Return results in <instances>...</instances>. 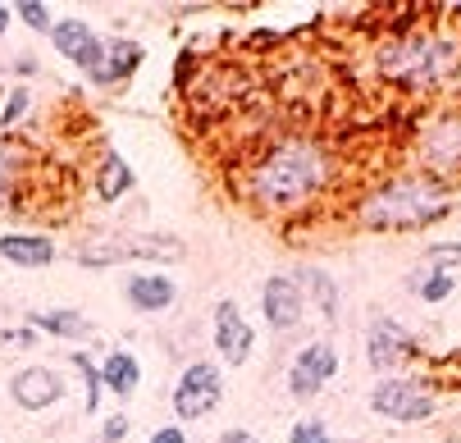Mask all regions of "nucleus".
<instances>
[{
	"label": "nucleus",
	"mask_w": 461,
	"mask_h": 443,
	"mask_svg": "<svg viewBox=\"0 0 461 443\" xmlns=\"http://www.w3.org/2000/svg\"><path fill=\"white\" fill-rule=\"evenodd\" d=\"M329 178V160L320 142H279L251 169V202L260 211H302Z\"/></svg>",
	"instance_id": "f257e3e1"
},
{
	"label": "nucleus",
	"mask_w": 461,
	"mask_h": 443,
	"mask_svg": "<svg viewBox=\"0 0 461 443\" xmlns=\"http://www.w3.org/2000/svg\"><path fill=\"white\" fill-rule=\"evenodd\" d=\"M447 206L452 202L443 197V187H434L429 178H398L361 206V220L370 229H425L429 220L447 215Z\"/></svg>",
	"instance_id": "f03ea898"
},
{
	"label": "nucleus",
	"mask_w": 461,
	"mask_h": 443,
	"mask_svg": "<svg viewBox=\"0 0 461 443\" xmlns=\"http://www.w3.org/2000/svg\"><path fill=\"white\" fill-rule=\"evenodd\" d=\"M379 59L388 78L411 83V87H434L456 69V46L447 37H411L402 46H388Z\"/></svg>",
	"instance_id": "7ed1b4c3"
},
{
	"label": "nucleus",
	"mask_w": 461,
	"mask_h": 443,
	"mask_svg": "<svg viewBox=\"0 0 461 443\" xmlns=\"http://www.w3.org/2000/svg\"><path fill=\"white\" fill-rule=\"evenodd\" d=\"M224 398V379L211 361H192L183 375H178V389H174V411L183 420H196V416H206L215 411Z\"/></svg>",
	"instance_id": "20e7f679"
},
{
	"label": "nucleus",
	"mask_w": 461,
	"mask_h": 443,
	"mask_svg": "<svg viewBox=\"0 0 461 443\" xmlns=\"http://www.w3.org/2000/svg\"><path fill=\"white\" fill-rule=\"evenodd\" d=\"M50 41H55V50H59L64 59H74L78 69H87V74L101 83V74H105V41H101L87 23L64 19V23L50 28Z\"/></svg>",
	"instance_id": "39448f33"
},
{
	"label": "nucleus",
	"mask_w": 461,
	"mask_h": 443,
	"mask_svg": "<svg viewBox=\"0 0 461 443\" xmlns=\"http://www.w3.org/2000/svg\"><path fill=\"white\" fill-rule=\"evenodd\" d=\"M370 407L379 416H388V420L411 425V420H425L434 411V398L420 384H411V379H384V384L370 393Z\"/></svg>",
	"instance_id": "423d86ee"
},
{
	"label": "nucleus",
	"mask_w": 461,
	"mask_h": 443,
	"mask_svg": "<svg viewBox=\"0 0 461 443\" xmlns=\"http://www.w3.org/2000/svg\"><path fill=\"white\" fill-rule=\"evenodd\" d=\"M334 370H339V352L329 348V343H311V348H302L297 361L288 366V389H293L297 398H311V393H320L329 379H334Z\"/></svg>",
	"instance_id": "0eeeda50"
},
{
	"label": "nucleus",
	"mask_w": 461,
	"mask_h": 443,
	"mask_svg": "<svg viewBox=\"0 0 461 443\" xmlns=\"http://www.w3.org/2000/svg\"><path fill=\"white\" fill-rule=\"evenodd\" d=\"M10 393H14V402H19L23 411H41V407H50V402L64 398V384H59V375H55L50 366H28V370L14 375Z\"/></svg>",
	"instance_id": "6e6552de"
},
{
	"label": "nucleus",
	"mask_w": 461,
	"mask_h": 443,
	"mask_svg": "<svg viewBox=\"0 0 461 443\" xmlns=\"http://www.w3.org/2000/svg\"><path fill=\"white\" fill-rule=\"evenodd\" d=\"M366 348H370V366L393 370V366H402L416 352V339L402 325H393V321H375L370 334H366Z\"/></svg>",
	"instance_id": "1a4fd4ad"
},
{
	"label": "nucleus",
	"mask_w": 461,
	"mask_h": 443,
	"mask_svg": "<svg viewBox=\"0 0 461 443\" xmlns=\"http://www.w3.org/2000/svg\"><path fill=\"white\" fill-rule=\"evenodd\" d=\"M260 306H266V321L275 330H293L302 321V284L288 279V275H275L260 293Z\"/></svg>",
	"instance_id": "9d476101"
},
{
	"label": "nucleus",
	"mask_w": 461,
	"mask_h": 443,
	"mask_svg": "<svg viewBox=\"0 0 461 443\" xmlns=\"http://www.w3.org/2000/svg\"><path fill=\"white\" fill-rule=\"evenodd\" d=\"M215 348H220V357L233 361V366H242L247 352H251V325L242 321V311H238L233 302H220V306H215Z\"/></svg>",
	"instance_id": "9b49d317"
},
{
	"label": "nucleus",
	"mask_w": 461,
	"mask_h": 443,
	"mask_svg": "<svg viewBox=\"0 0 461 443\" xmlns=\"http://www.w3.org/2000/svg\"><path fill=\"white\" fill-rule=\"evenodd\" d=\"M128 257H183L178 242H160V238H142V242H114V247H78L83 266H110V261H128Z\"/></svg>",
	"instance_id": "f8f14e48"
},
{
	"label": "nucleus",
	"mask_w": 461,
	"mask_h": 443,
	"mask_svg": "<svg viewBox=\"0 0 461 443\" xmlns=\"http://www.w3.org/2000/svg\"><path fill=\"white\" fill-rule=\"evenodd\" d=\"M0 257L14 266H50L55 261V242L37 233H5L0 238Z\"/></svg>",
	"instance_id": "ddd939ff"
},
{
	"label": "nucleus",
	"mask_w": 461,
	"mask_h": 443,
	"mask_svg": "<svg viewBox=\"0 0 461 443\" xmlns=\"http://www.w3.org/2000/svg\"><path fill=\"white\" fill-rule=\"evenodd\" d=\"M174 297H178V288L169 275H133L128 279V302L138 311H165Z\"/></svg>",
	"instance_id": "4468645a"
},
{
	"label": "nucleus",
	"mask_w": 461,
	"mask_h": 443,
	"mask_svg": "<svg viewBox=\"0 0 461 443\" xmlns=\"http://www.w3.org/2000/svg\"><path fill=\"white\" fill-rule=\"evenodd\" d=\"M101 379H105V389H110V393L128 398V393L142 384V366H138L133 352H110L105 366H101Z\"/></svg>",
	"instance_id": "2eb2a0df"
},
{
	"label": "nucleus",
	"mask_w": 461,
	"mask_h": 443,
	"mask_svg": "<svg viewBox=\"0 0 461 443\" xmlns=\"http://www.w3.org/2000/svg\"><path fill=\"white\" fill-rule=\"evenodd\" d=\"M128 187H133V169H128V160H123L119 151H110V156L101 160V169H96V193H101L105 202H119Z\"/></svg>",
	"instance_id": "dca6fc26"
},
{
	"label": "nucleus",
	"mask_w": 461,
	"mask_h": 443,
	"mask_svg": "<svg viewBox=\"0 0 461 443\" xmlns=\"http://www.w3.org/2000/svg\"><path fill=\"white\" fill-rule=\"evenodd\" d=\"M28 321H32V330H46L55 339H87L92 334V325L78 311H41V315H28Z\"/></svg>",
	"instance_id": "f3484780"
},
{
	"label": "nucleus",
	"mask_w": 461,
	"mask_h": 443,
	"mask_svg": "<svg viewBox=\"0 0 461 443\" xmlns=\"http://www.w3.org/2000/svg\"><path fill=\"white\" fill-rule=\"evenodd\" d=\"M105 74H101V83H114V78H123V74H133L138 69V59H142V46L138 41H110L105 46Z\"/></svg>",
	"instance_id": "a211bd4d"
},
{
	"label": "nucleus",
	"mask_w": 461,
	"mask_h": 443,
	"mask_svg": "<svg viewBox=\"0 0 461 443\" xmlns=\"http://www.w3.org/2000/svg\"><path fill=\"white\" fill-rule=\"evenodd\" d=\"M19 160L23 151L14 142H0V211L14 206V178H19Z\"/></svg>",
	"instance_id": "6ab92c4d"
},
{
	"label": "nucleus",
	"mask_w": 461,
	"mask_h": 443,
	"mask_svg": "<svg viewBox=\"0 0 461 443\" xmlns=\"http://www.w3.org/2000/svg\"><path fill=\"white\" fill-rule=\"evenodd\" d=\"M302 284V279H297ZM315 293V302H320V315H324V321H334V315H339V293H334V279H329L324 270H306V284H302V293Z\"/></svg>",
	"instance_id": "aec40b11"
},
{
	"label": "nucleus",
	"mask_w": 461,
	"mask_h": 443,
	"mask_svg": "<svg viewBox=\"0 0 461 443\" xmlns=\"http://www.w3.org/2000/svg\"><path fill=\"white\" fill-rule=\"evenodd\" d=\"M411 288H416L425 302H443V297L452 293V275H425V279H420V284H411Z\"/></svg>",
	"instance_id": "412c9836"
},
{
	"label": "nucleus",
	"mask_w": 461,
	"mask_h": 443,
	"mask_svg": "<svg viewBox=\"0 0 461 443\" xmlns=\"http://www.w3.org/2000/svg\"><path fill=\"white\" fill-rule=\"evenodd\" d=\"M288 443H329V429H324V420H297Z\"/></svg>",
	"instance_id": "4be33fe9"
},
{
	"label": "nucleus",
	"mask_w": 461,
	"mask_h": 443,
	"mask_svg": "<svg viewBox=\"0 0 461 443\" xmlns=\"http://www.w3.org/2000/svg\"><path fill=\"white\" fill-rule=\"evenodd\" d=\"M19 19H28V28H37V32H50V10L37 5V0H23V5H19Z\"/></svg>",
	"instance_id": "5701e85b"
},
{
	"label": "nucleus",
	"mask_w": 461,
	"mask_h": 443,
	"mask_svg": "<svg viewBox=\"0 0 461 443\" xmlns=\"http://www.w3.org/2000/svg\"><path fill=\"white\" fill-rule=\"evenodd\" d=\"M74 366L87 375V411H96V398H101V393H96V370L87 366V357H83V352H74Z\"/></svg>",
	"instance_id": "b1692460"
},
{
	"label": "nucleus",
	"mask_w": 461,
	"mask_h": 443,
	"mask_svg": "<svg viewBox=\"0 0 461 443\" xmlns=\"http://www.w3.org/2000/svg\"><path fill=\"white\" fill-rule=\"evenodd\" d=\"M23 110H28V92H14V96L5 101V114H0V123H14Z\"/></svg>",
	"instance_id": "393cba45"
},
{
	"label": "nucleus",
	"mask_w": 461,
	"mask_h": 443,
	"mask_svg": "<svg viewBox=\"0 0 461 443\" xmlns=\"http://www.w3.org/2000/svg\"><path fill=\"white\" fill-rule=\"evenodd\" d=\"M429 261H434V266H438V261L456 266V261H461V247H429Z\"/></svg>",
	"instance_id": "a878e982"
},
{
	"label": "nucleus",
	"mask_w": 461,
	"mask_h": 443,
	"mask_svg": "<svg viewBox=\"0 0 461 443\" xmlns=\"http://www.w3.org/2000/svg\"><path fill=\"white\" fill-rule=\"evenodd\" d=\"M128 434V416H114V420H105V443H119Z\"/></svg>",
	"instance_id": "bb28decb"
},
{
	"label": "nucleus",
	"mask_w": 461,
	"mask_h": 443,
	"mask_svg": "<svg viewBox=\"0 0 461 443\" xmlns=\"http://www.w3.org/2000/svg\"><path fill=\"white\" fill-rule=\"evenodd\" d=\"M147 443H187V438H183V429H178V425H165V429H156Z\"/></svg>",
	"instance_id": "cd10ccee"
},
{
	"label": "nucleus",
	"mask_w": 461,
	"mask_h": 443,
	"mask_svg": "<svg viewBox=\"0 0 461 443\" xmlns=\"http://www.w3.org/2000/svg\"><path fill=\"white\" fill-rule=\"evenodd\" d=\"M0 339H5V343H19V348H28V343H32V334H28V330H5Z\"/></svg>",
	"instance_id": "c85d7f7f"
},
{
	"label": "nucleus",
	"mask_w": 461,
	"mask_h": 443,
	"mask_svg": "<svg viewBox=\"0 0 461 443\" xmlns=\"http://www.w3.org/2000/svg\"><path fill=\"white\" fill-rule=\"evenodd\" d=\"M224 443H256V438H251L247 429H229V434H224Z\"/></svg>",
	"instance_id": "c756f323"
},
{
	"label": "nucleus",
	"mask_w": 461,
	"mask_h": 443,
	"mask_svg": "<svg viewBox=\"0 0 461 443\" xmlns=\"http://www.w3.org/2000/svg\"><path fill=\"white\" fill-rule=\"evenodd\" d=\"M5 23H10V10H5V5H0V28H5Z\"/></svg>",
	"instance_id": "7c9ffc66"
}]
</instances>
